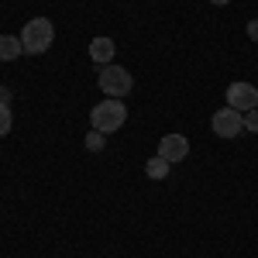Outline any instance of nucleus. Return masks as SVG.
<instances>
[{
	"instance_id": "nucleus-1",
	"label": "nucleus",
	"mask_w": 258,
	"mask_h": 258,
	"mask_svg": "<svg viewBox=\"0 0 258 258\" xmlns=\"http://www.w3.org/2000/svg\"><path fill=\"white\" fill-rule=\"evenodd\" d=\"M124 120H127V107H124L120 100H114V97H107L103 103H97V107L90 110V124H93V131H103V135L120 131Z\"/></svg>"
},
{
	"instance_id": "nucleus-2",
	"label": "nucleus",
	"mask_w": 258,
	"mask_h": 258,
	"mask_svg": "<svg viewBox=\"0 0 258 258\" xmlns=\"http://www.w3.org/2000/svg\"><path fill=\"white\" fill-rule=\"evenodd\" d=\"M52 38H55V28H52V21H48V18L28 21L24 31H21V45H24L28 55H41V52H48Z\"/></svg>"
},
{
	"instance_id": "nucleus-3",
	"label": "nucleus",
	"mask_w": 258,
	"mask_h": 258,
	"mask_svg": "<svg viewBox=\"0 0 258 258\" xmlns=\"http://www.w3.org/2000/svg\"><path fill=\"white\" fill-rule=\"evenodd\" d=\"M100 90L107 93V97H114V100H124L127 93H131V86H135V80H131V73L127 69H120V66H103L100 69Z\"/></svg>"
},
{
	"instance_id": "nucleus-4",
	"label": "nucleus",
	"mask_w": 258,
	"mask_h": 258,
	"mask_svg": "<svg viewBox=\"0 0 258 258\" xmlns=\"http://www.w3.org/2000/svg\"><path fill=\"white\" fill-rule=\"evenodd\" d=\"M210 127L217 131L220 138H238L241 131H244V114L234 110V107H224V110H217L210 117Z\"/></svg>"
},
{
	"instance_id": "nucleus-5",
	"label": "nucleus",
	"mask_w": 258,
	"mask_h": 258,
	"mask_svg": "<svg viewBox=\"0 0 258 258\" xmlns=\"http://www.w3.org/2000/svg\"><path fill=\"white\" fill-rule=\"evenodd\" d=\"M227 107H234L241 114L255 110L258 107V90L251 83H231V86H227Z\"/></svg>"
},
{
	"instance_id": "nucleus-6",
	"label": "nucleus",
	"mask_w": 258,
	"mask_h": 258,
	"mask_svg": "<svg viewBox=\"0 0 258 258\" xmlns=\"http://www.w3.org/2000/svg\"><path fill=\"white\" fill-rule=\"evenodd\" d=\"M159 155L169 159V162H182L189 155V141L182 138V135H165V138L159 141Z\"/></svg>"
},
{
	"instance_id": "nucleus-7",
	"label": "nucleus",
	"mask_w": 258,
	"mask_h": 258,
	"mask_svg": "<svg viewBox=\"0 0 258 258\" xmlns=\"http://www.w3.org/2000/svg\"><path fill=\"white\" fill-rule=\"evenodd\" d=\"M114 41L110 38H93L90 41V59L93 62H100V66H110V59H114Z\"/></svg>"
},
{
	"instance_id": "nucleus-8",
	"label": "nucleus",
	"mask_w": 258,
	"mask_h": 258,
	"mask_svg": "<svg viewBox=\"0 0 258 258\" xmlns=\"http://www.w3.org/2000/svg\"><path fill=\"white\" fill-rule=\"evenodd\" d=\"M18 55H24V45L14 35H0V62H14Z\"/></svg>"
},
{
	"instance_id": "nucleus-9",
	"label": "nucleus",
	"mask_w": 258,
	"mask_h": 258,
	"mask_svg": "<svg viewBox=\"0 0 258 258\" xmlns=\"http://www.w3.org/2000/svg\"><path fill=\"white\" fill-rule=\"evenodd\" d=\"M169 165H172L169 159H162V155H155V159H148V165H145V172H148V179H165V176H169Z\"/></svg>"
},
{
	"instance_id": "nucleus-10",
	"label": "nucleus",
	"mask_w": 258,
	"mask_h": 258,
	"mask_svg": "<svg viewBox=\"0 0 258 258\" xmlns=\"http://www.w3.org/2000/svg\"><path fill=\"white\" fill-rule=\"evenodd\" d=\"M11 124H14V114H11V107L0 100V138H4V135H11Z\"/></svg>"
},
{
	"instance_id": "nucleus-11",
	"label": "nucleus",
	"mask_w": 258,
	"mask_h": 258,
	"mask_svg": "<svg viewBox=\"0 0 258 258\" xmlns=\"http://www.w3.org/2000/svg\"><path fill=\"white\" fill-rule=\"evenodd\" d=\"M103 145H107V135H103V131H90V135H86V148H90V152H100Z\"/></svg>"
},
{
	"instance_id": "nucleus-12",
	"label": "nucleus",
	"mask_w": 258,
	"mask_h": 258,
	"mask_svg": "<svg viewBox=\"0 0 258 258\" xmlns=\"http://www.w3.org/2000/svg\"><path fill=\"white\" fill-rule=\"evenodd\" d=\"M244 131H255V135H258V107L244 114Z\"/></svg>"
},
{
	"instance_id": "nucleus-13",
	"label": "nucleus",
	"mask_w": 258,
	"mask_h": 258,
	"mask_svg": "<svg viewBox=\"0 0 258 258\" xmlns=\"http://www.w3.org/2000/svg\"><path fill=\"white\" fill-rule=\"evenodd\" d=\"M248 38H251V41H258V18H251V21H248Z\"/></svg>"
},
{
	"instance_id": "nucleus-14",
	"label": "nucleus",
	"mask_w": 258,
	"mask_h": 258,
	"mask_svg": "<svg viewBox=\"0 0 258 258\" xmlns=\"http://www.w3.org/2000/svg\"><path fill=\"white\" fill-rule=\"evenodd\" d=\"M0 100H4V103H7V100H11V93H7V90H4V86H0Z\"/></svg>"
},
{
	"instance_id": "nucleus-15",
	"label": "nucleus",
	"mask_w": 258,
	"mask_h": 258,
	"mask_svg": "<svg viewBox=\"0 0 258 258\" xmlns=\"http://www.w3.org/2000/svg\"><path fill=\"white\" fill-rule=\"evenodd\" d=\"M210 4H217V7H224V4H231V0H210Z\"/></svg>"
}]
</instances>
